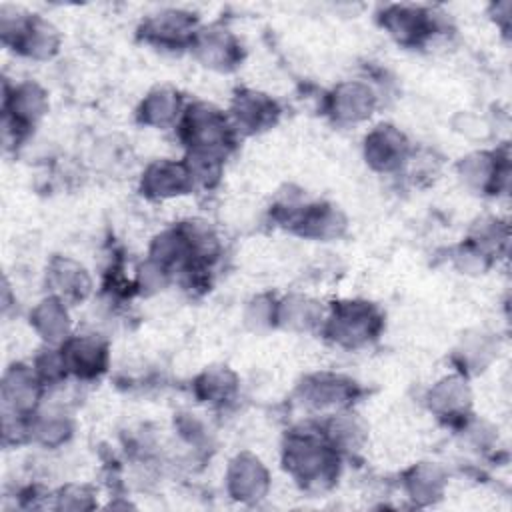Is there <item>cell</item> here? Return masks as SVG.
<instances>
[{"label":"cell","instance_id":"19","mask_svg":"<svg viewBox=\"0 0 512 512\" xmlns=\"http://www.w3.org/2000/svg\"><path fill=\"white\" fill-rule=\"evenodd\" d=\"M428 404L440 418H458L470 406V390L462 378L450 376L430 390Z\"/></svg>","mask_w":512,"mask_h":512},{"label":"cell","instance_id":"13","mask_svg":"<svg viewBox=\"0 0 512 512\" xmlns=\"http://www.w3.org/2000/svg\"><path fill=\"white\" fill-rule=\"evenodd\" d=\"M278 116L276 102L256 90H242L236 94L232 104V118L244 132H260L274 124Z\"/></svg>","mask_w":512,"mask_h":512},{"label":"cell","instance_id":"4","mask_svg":"<svg viewBox=\"0 0 512 512\" xmlns=\"http://www.w3.org/2000/svg\"><path fill=\"white\" fill-rule=\"evenodd\" d=\"M380 326L382 316L370 302L344 300L334 302L332 314L326 322V332L336 344L344 348H358L376 338Z\"/></svg>","mask_w":512,"mask_h":512},{"label":"cell","instance_id":"10","mask_svg":"<svg viewBox=\"0 0 512 512\" xmlns=\"http://www.w3.org/2000/svg\"><path fill=\"white\" fill-rule=\"evenodd\" d=\"M366 162L382 172L398 168L408 156V142L400 130L390 124L376 126L364 142Z\"/></svg>","mask_w":512,"mask_h":512},{"label":"cell","instance_id":"8","mask_svg":"<svg viewBox=\"0 0 512 512\" xmlns=\"http://www.w3.org/2000/svg\"><path fill=\"white\" fill-rule=\"evenodd\" d=\"M48 108V100L44 90L34 82H24L14 86V90L6 92L4 102V130L14 128L16 132H24L38 118L44 116Z\"/></svg>","mask_w":512,"mask_h":512},{"label":"cell","instance_id":"26","mask_svg":"<svg viewBox=\"0 0 512 512\" xmlns=\"http://www.w3.org/2000/svg\"><path fill=\"white\" fill-rule=\"evenodd\" d=\"M34 432L38 434V438L48 444V446H56L60 442H64L70 434V428H68V422L64 418H42Z\"/></svg>","mask_w":512,"mask_h":512},{"label":"cell","instance_id":"23","mask_svg":"<svg viewBox=\"0 0 512 512\" xmlns=\"http://www.w3.org/2000/svg\"><path fill=\"white\" fill-rule=\"evenodd\" d=\"M276 320L292 330H310L322 320V308L306 296H290L278 304Z\"/></svg>","mask_w":512,"mask_h":512},{"label":"cell","instance_id":"18","mask_svg":"<svg viewBox=\"0 0 512 512\" xmlns=\"http://www.w3.org/2000/svg\"><path fill=\"white\" fill-rule=\"evenodd\" d=\"M290 222L298 226L300 234L310 238H336L344 230L342 214L326 204L306 206Z\"/></svg>","mask_w":512,"mask_h":512},{"label":"cell","instance_id":"22","mask_svg":"<svg viewBox=\"0 0 512 512\" xmlns=\"http://www.w3.org/2000/svg\"><path fill=\"white\" fill-rule=\"evenodd\" d=\"M178 114H180V94L172 88L152 90L140 106V118L144 124H150V126L162 128L174 122Z\"/></svg>","mask_w":512,"mask_h":512},{"label":"cell","instance_id":"1","mask_svg":"<svg viewBox=\"0 0 512 512\" xmlns=\"http://www.w3.org/2000/svg\"><path fill=\"white\" fill-rule=\"evenodd\" d=\"M286 470L308 488H322L338 474V450L316 432H292L284 448Z\"/></svg>","mask_w":512,"mask_h":512},{"label":"cell","instance_id":"3","mask_svg":"<svg viewBox=\"0 0 512 512\" xmlns=\"http://www.w3.org/2000/svg\"><path fill=\"white\" fill-rule=\"evenodd\" d=\"M0 32L6 44H10L20 54L36 60L50 58L58 50L60 42L58 32L50 22H46L38 14L18 12L16 8L12 10V14L2 8Z\"/></svg>","mask_w":512,"mask_h":512},{"label":"cell","instance_id":"16","mask_svg":"<svg viewBox=\"0 0 512 512\" xmlns=\"http://www.w3.org/2000/svg\"><path fill=\"white\" fill-rule=\"evenodd\" d=\"M48 284L56 292L54 296L62 302L84 300L90 292V276L78 262L68 258H56L50 264Z\"/></svg>","mask_w":512,"mask_h":512},{"label":"cell","instance_id":"14","mask_svg":"<svg viewBox=\"0 0 512 512\" xmlns=\"http://www.w3.org/2000/svg\"><path fill=\"white\" fill-rule=\"evenodd\" d=\"M376 96L362 82H342L330 96V112L338 122H360L372 114Z\"/></svg>","mask_w":512,"mask_h":512},{"label":"cell","instance_id":"25","mask_svg":"<svg viewBox=\"0 0 512 512\" xmlns=\"http://www.w3.org/2000/svg\"><path fill=\"white\" fill-rule=\"evenodd\" d=\"M410 494L418 500L434 498L442 488V472L440 468L432 464H422L412 470V476L408 480Z\"/></svg>","mask_w":512,"mask_h":512},{"label":"cell","instance_id":"21","mask_svg":"<svg viewBox=\"0 0 512 512\" xmlns=\"http://www.w3.org/2000/svg\"><path fill=\"white\" fill-rule=\"evenodd\" d=\"M32 324L46 342H60L68 336V312L60 298L50 296L42 300L32 312Z\"/></svg>","mask_w":512,"mask_h":512},{"label":"cell","instance_id":"15","mask_svg":"<svg viewBox=\"0 0 512 512\" xmlns=\"http://www.w3.org/2000/svg\"><path fill=\"white\" fill-rule=\"evenodd\" d=\"M228 486L232 496L238 500L260 498L268 488L266 468L252 454H240L230 464Z\"/></svg>","mask_w":512,"mask_h":512},{"label":"cell","instance_id":"11","mask_svg":"<svg viewBox=\"0 0 512 512\" xmlns=\"http://www.w3.org/2000/svg\"><path fill=\"white\" fill-rule=\"evenodd\" d=\"M62 360L66 372H72L80 378H94L106 368V344L92 336H76L66 340L62 348Z\"/></svg>","mask_w":512,"mask_h":512},{"label":"cell","instance_id":"9","mask_svg":"<svg viewBox=\"0 0 512 512\" xmlns=\"http://www.w3.org/2000/svg\"><path fill=\"white\" fill-rule=\"evenodd\" d=\"M194 178L186 166V162L158 160L146 168L142 174V194L150 198H172L186 194L192 190Z\"/></svg>","mask_w":512,"mask_h":512},{"label":"cell","instance_id":"5","mask_svg":"<svg viewBox=\"0 0 512 512\" xmlns=\"http://www.w3.org/2000/svg\"><path fill=\"white\" fill-rule=\"evenodd\" d=\"M42 380L38 372L30 370L28 366H12L4 374L2 384V402H4V416L24 418L30 416L40 398Z\"/></svg>","mask_w":512,"mask_h":512},{"label":"cell","instance_id":"17","mask_svg":"<svg viewBox=\"0 0 512 512\" xmlns=\"http://www.w3.org/2000/svg\"><path fill=\"white\" fill-rule=\"evenodd\" d=\"M354 382L334 376V374H318L306 380L304 398L314 408H330L344 406L354 396Z\"/></svg>","mask_w":512,"mask_h":512},{"label":"cell","instance_id":"2","mask_svg":"<svg viewBox=\"0 0 512 512\" xmlns=\"http://www.w3.org/2000/svg\"><path fill=\"white\" fill-rule=\"evenodd\" d=\"M180 136L190 152L222 156L232 146V126L228 118L206 102L192 104L182 118Z\"/></svg>","mask_w":512,"mask_h":512},{"label":"cell","instance_id":"6","mask_svg":"<svg viewBox=\"0 0 512 512\" xmlns=\"http://www.w3.org/2000/svg\"><path fill=\"white\" fill-rule=\"evenodd\" d=\"M142 34L148 42L164 48L192 44L196 38V18L184 10H162L144 22Z\"/></svg>","mask_w":512,"mask_h":512},{"label":"cell","instance_id":"20","mask_svg":"<svg viewBox=\"0 0 512 512\" xmlns=\"http://www.w3.org/2000/svg\"><path fill=\"white\" fill-rule=\"evenodd\" d=\"M460 176L474 190L494 192L500 186V176H506V168H500L498 156L488 152H476L460 162Z\"/></svg>","mask_w":512,"mask_h":512},{"label":"cell","instance_id":"12","mask_svg":"<svg viewBox=\"0 0 512 512\" xmlns=\"http://www.w3.org/2000/svg\"><path fill=\"white\" fill-rule=\"evenodd\" d=\"M192 48L206 66L216 70H230L240 60V44L224 28L214 26L196 32Z\"/></svg>","mask_w":512,"mask_h":512},{"label":"cell","instance_id":"24","mask_svg":"<svg viewBox=\"0 0 512 512\" xmlns=\"http://www.w3.org/2000/svg\"><path fill=\"white\" fill-rule=\"evenodd\" d=\"M236 390V378L226 368H216L204 372L198 380V392L206 402H224Z\"/></svg>","mask_w":512,"mask_h":512},{"label":"cell","instance_id":"7","mask_svg":"<svg viewBox=\"0 0 512 512\" xmlns=\"http://www.w3.org/2000/svg\"><path fill=\"white\" fill-rule=\"evenodd\" d=\"M382 26L402 44H422L436 30L432 12L418 6H388L382 12Z\"/></svg>","mask_w":512,"mask_h":512}]
</instances>
